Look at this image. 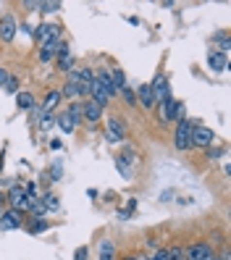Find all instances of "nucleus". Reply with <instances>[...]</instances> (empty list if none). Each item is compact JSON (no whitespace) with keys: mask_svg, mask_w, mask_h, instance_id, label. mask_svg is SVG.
Listing matches in <instances>:
<instances>
[{"mask_svg":"<svg viewBox=\"0 0 231 260\" xmlns=\"http://www.w3.org/2000/svg\"><path fill=\"white\" fill-rule=\"evenodd\" d=\"M192 129H195V123H192L189 119L179 121V126H176V139H173L176 150H189V147H192Z\"/></svg>","mask_w":231,"mask_h":260,"instance_id":"1","label":"nucleus"},{"mask_svg":"<svg viewBox=\"0 0 231 260\" xmlns=\"http://www.w3.org/2000/svg\"><path fill=\"white\" fill-rule=\"evenodd\" d=\"M8 203L14 205V210H18V213L24 210V213H27L32 208V197L24 192L21 184H16V187H11V190H8Z\"/></svg>","mask_w":231,"mask_h":260,"instance_id":"2","label":"nucleus"},{"mask_svg":"<svg viewBox=\"0 0 231 260\" xmlns=\"http://www.w3.org/2000/svg\"><path fill=\"white\" fill-rule=\"evenodd\" d=\"M213 142H215V132L213 129H208V126H200V123H195V129H192V145L195 147H213Z\"/></svg>","mask_w":231,"mask_h":260,"instance_id":"3","label":"nucleus"},{"mask_svg":"<svg viewBox=\"0 0 231 260\" xmlns=\"http://www.w3.org/2000/svg\"><path fill=\"white\" fill-rule=\"evenodd\" d=\"M150 89H152V95H155L158 103L171 100V84H168V76H165V74H158L155 79H152Z\"/></svg>","mask_w":231,"mask_h":260,"instance_id":"4","label":"nucleus"},{"mask_svg":"<svg viewBox=\"0 0 231 260\" xmlns=\"http://www.w3.org/2000/svg\"><path fill=\"white\" fill-rule=\"evenodd\" d=\"M24 226V216L18 210H3L0 213V231H14V229H21Z\"/></svg>","mask_w":231,"mask_h":260,"instance_id":"5","label":"nucleus"},{"mask_svg":"<svg viewBox=\"0 0 231 260\" xmlns=\"http://www.w3.org/2000/svg\"><path fill=\"white\" fill-rule=\"evenodd\" d=\"M34 40L40 45H48L53 40H61V27H55V24H40L34 32Z\"/></svg>","mask_w":231,"mask_h":260,"instance_id":"6","label":"nucleus"},{"mask_svg":"<svg viewBox=\"0 0 231 260\" xmlns=\"http://www.w3.org/2000/svg\"><path fill=\"white\" fill-rule=\"evenodd\" d=\"M184 258H187V260H215V252H213V247H210V244L200 242V244H192L189 250L184 252Z\"/></svg>","mask_w":231,"mask_h":260,"instance_id":"7","label":"nucleus"},{"mask_svg":"<svg viewBox=\"0 0 231 260\" xmlns=\"http://www.w3.org/2000/svg\"><path fill=\"white\" fill-rule=\"evenodd\" d=\"M16 32H18L16 18L11 16V14H5L3 18H0V40H3V42H11V40L16 37Z\"/></svg>","mask_w":231,"mask_h":260,"instance_id":"8","label":"nucleus"},{"mask_svg":"<svg viewBox=\"0 0 231 260\" xmlns=\"http://www.w3.org/2000/svg\"><path fill=\"white\" fill-rule=\"evenodd\" d=\"M105 137L108 142H121L126 137V126H124V121L121 119H111L108 121V126H105Z\"/></svg>","mask_w":231,"mask_h":260,"instance_id":"9","label":"nucleus"},{"mask_svg":"<svg viewBox=\"0 0 231 260\" xmlns=\"http://www.w3.org/2000/svg\"><path fill=\"white\" fill-rule=\"evenodd\" d=\"M134 97H137V100L142 103V105H145L147 110L158 105V100H155V95H152L150 84H139V87H137V92H134Z\"/></svg>","mask_w":231,"mask_h":260,"instance_id":"10","label":"nucleus"},{"mask_svg":"<svg viewBox=\"0 0 231 260\" xmlns=\"http://www.w3.org/2000/svg\"><path fill=\"white\" fill-rule=\"evenodd\" d=\"M89 95H92V97H89V100H95V103H98L100 108H105L108 103H111V97H108L105 87H102L100 82H95V79H92V84H89Z\"/></svg>","mask_w":231,"mask_h":260,"instance_id":"11","label":"nucleus"},{"mask_svg":"<svg viewBox=\"0 0 231 260\" xmlns=\"http://www.w3.org/2000/svg\"><path fill=\"white\" fill-rule=\"evenodd\" d=\"M82 116L89 121V123H95V121H100V116H102V108L98 105L95 100H87L84 105H82Z\"/></svg>","mask_w":231,"mask_h":260,"instance_id":"12","label":"nucleus"},{"mask_svg":"<svg viewBox=\"0 0 231 260\" xmlns=\"http://www.w3.org/2000/svg\"><path fill=\"white\" fill-rule=\"evenodd\" d=\"M74 69V55L68 53V45H63L61 50H58V71H71Z\"/></svg>","mask_w":231,"mask_h":260,"instance_id":"13","label":"nucleus"},{"mask_svg":"<svg viewBox=\"0 0 231 260\" xmlns=\"http://www.w3.org/2000/svg\"><path fill=\"white\" fill-rule=\"evenodd\" d=\"M61 100H63L61 89H50L48 97H45V103L40 105V110H42V113H50V110H55V108H58V103H61Z\"/></svg>","mask_w":231,"mask_h":260,"instance_id":"14","label":"nucleus"},{"mask_svg":"<svg viewBox=\"0 0 231 260\" xmlns=\"http://www.w3.org/2000/svg\"><path fill=\"white\" fill-rule=\"evenodd\" d=\"M226 61H229L226 53H210L208 55V66L213 71H223V69H226Z\"/></svg>","mask_w":231,"mask_h":260,"instance_id":"15","label":"nucleus"},{"mask_svg":"<svg viewBox=\"0 0 231 260\" xmlns=\"http://www.w3.org/2000/svg\"><path fill=\"white\" fill-rule=\"evenodd\" d=\"M171 113H173V97H171V100H165V103H158V119L163 123L171 121Z\"/></svg>","mask_w":231,"mask_h":260,"instance_id":"16","label":"nucleus"},{"mask_svg":"<svg viewBox=\"0 0 231 260\" xmlns=\"http://www.w3.org/2000/svg\"><path fill=\"white\" fill-rule=\"evenodd\" d=\"M111 79H113L116 95H118V92H124V89H126V74H124L121 69H113V71H111Z\"/></svg>","mask_w":231,"mask_h":260,"instance_id":"17","label":"nucleus"},{"mask_svg":"<svg viewBox=\"0 0 231 260\" xmlns=\"http://www.w3.org/2000/svg\"><path fill=\"white\" fill-rule=\"evenodd\" d=\"M16 105L21 110H32V108H34V97H32V92H16Z\"/></svg>","mask_w":231,"mask_h":260,"instance_id":"18","label":"nucleus"},{"mask_svg":"<svg viewBox=\"0 0 231 260\" xmlns=\"http://www.w3.org/2000/svg\"><path fill=\"white\" fill-rule=\"evenodd\" d=\"M58 126H61L66 134H71L74 129H76V123L71 121V116H68V113H63V116H58Z\"/></svg>","mask_w":231,"mask_h":260,"instance_id":"19","label":"nucleus"},{"mask_svg":"<svg viewBox=\"0 0 231 260\" xmlns=\"http://www.w3.org/2000/svg\"><path fill=\"white\" fill-rule=\"evenodd\" d=\"M184 110H187V108H184V103L182 100H173V113H171V121H184V119H187V116H184Z\"/></svg>","mask_w":231,"mask_h":260,"instance_id":"20","label":"nucleus"},{"mask_svg":"<svg viewBox=\"0 0 231 260\" xmlns=\"http://www.w3.org/2000/svg\"><path fill=\"white\" fill-rule=\"evenodd\" d=\"M113 252H116V244L105 239V242L100 244V260H113Z\"/></svg>","mask_w":231,"mask_h":260,"instance_id":"21","label":"nucleus"},{"mask_svg":"<svg viewBox=\"0 0 231 260\" xmlns=\"http://www.w3.org/2000/svg\"><path fill=\"white\" fill-rule=\"evenodd\" d=\"M40 200H42L45 210H58V208H61V203H58L55 194H45V197H40Z\"/></svg>","mask_w":231,"mask_h":260,"instance_id":"22","label":"nucleus"},{"mask_svg":"<svg viewBox=\"0 0 231 260\" xmlns=\"http://www.w3.org/2000/svg\"><path fill=\"white\" fill-rule=\"evenodd\" d=\"M34 224H29V231L32 234H42V231H48V221L45 218H32Z\"/></svg>","mask_w":231,"mask_h":260,"instance_id":"23","label":"nucleus"},{"mask_svg":"<svg viewBox=\"0 0 231 260\" xmlns=\"http://www.w3.org/2000/svg\"><path fill=\"white\" fill-rule=\"evenodd\" d=\"M37 8H40L42 14H55V11H61V3H58V0H48V3H40Z\"/></svg>","mask_w":231,"mask_h":260,"instance_id":"24","label":"nucleus"},{"mask_svg":"<svg viewBox=\"0 0 231 260\" xmlns=\"http://www.w3.org/2000/svg\"><path fill=\"white\" fill-rule=\"evenodd\" d=\"M66 113H68V116H71V121H74V123H79L82 119H84V116H82V103H74V105H71V108H68V110H66Z\"/></svg>","mask_w":231,"mask_h":260,"instance_id":"25","label":"nucleus"},{"mask_svg":"<svg viewBox=\"0 0 231 260\" xmlns=\"http://www.w3.org/2000/svg\"><path fill=\"white\" fill-rule=\"evenodd\" d=\"M116 166H118V171H121V176H124V179H132V168L126 166L121 158H116Z\"/></svg>","mask_w":231,"mask_h":260,"instance_id":"26","label":"nucleus"},{"mask_svg":"<svg viewBox=\"0 0 231 260\" xmlns=\"http://www.w3.org/2000/svg\"><path fill=\"white\" fill-rule=\"evenodd\" d=\"M168 252V260H184V250L182 247H171V250H165Z\"/></svg>","mask_w":231,"mask_h":260,"instance_id":"27","label":"nucleus"},{"mask_svg":"<svg viewBox=\"0 0 231 260\" xmlns=\"http://www.w3.org/2000/svg\"><path fill=\"white\" fill-rule=\"evenodd\" d=\"M223 155V147H208V155H205V158L208 160H218Z\"/></svg>","mask_w":231,"mask_h":260,"instance_id":"28","label":"nucleus"},{"mask_svg":"<svg viewBox=\"0 0 231 260\" xmlns=\"http://www.w3.org/2000/svg\"><path fill=\"white\" fill-rule=\"evenodd\" d=\"M53 121H55V119H53L50 113H42V116H40V126H42V129H50V126H53Z\"/></svg>","mask_w":231,"mask_h":260,"instance_id":"29","label":"nucleus"},{"mask_svg":"<svg viewBox=\"0 0 231 260\" xmlns=\"http://www.w3.org/2000/svg\"><path fill=\"white\" fill-rule=\"evenodd\" d=\"M121 97H124V100L129 103V105H134V103H137V97H134V89H129V87H126L124 92H121Z\"/></svg>","mask_w":231,"mask_h":260,"instance_id":"30","label":"nucleus"},{"mask_svg":"<svg viewBox=\"0 0 231 260\" xmlns=\"http://www.w3.org/2000/svg\"><path fill=\"white\" fill-rule=\"evenodd\" d=\"M87 258H89V250H87V247H79V250L74 252V260H87Z\"/></svg>","mask_w":231,"mask_h":260,"instance_id":"31","label":"nucleus"},{"mask_svg":"<svg viewBox=\"0 0 231 260\" xmlns=\"http://www.w3.org/2000/svg\"><path fill=\"white\" fill-rule=\"evenodd\" d=\"M3 89H5V92H16V89H18V82L14 79V76H11V79H8V84H5Z\"/></svg>","mask_w":231,"mask_h":260,"instance_id":"32","label":"nucleus"},{"mask_svg":"<svg viewBox=\"0 0 231 260\" xmlns=\"http://www.w3.org/2000/svg\"><path fill=\"white\" fill-rule=\"evenodd\" d=\"M8 79H11V74H8V71H5L3 66H0V87H5V84H8Z\"/></svg>","mask_w":231,"mask_h":260,"instance_id":"33","label":"nucleus"},{"mask_svg":"<svg viewBox=\"0 0 231 260\" xmlns=\"http://www.w3.org/2000/svg\"><path fill=\"white\" fill-rule=\"evenodd\" d=\"M152 260H168V252H165V250H158V252H155V258H152Z\"/></svg>","mask_w":231,"mask_h":260,"instance_id":"34","label":"nucleus"},{"mask_svg":"<svg viewBox=\"0 0 231 260\" xmlns=\"http://www.w3.org/2000/svg\"><path fill=\"white\" fill-rule=\"evenodd\" d=\"M50 147H53V150H61L63 142H61V139H53V142H50Z\"/></svg>","mask_w":231,"mask_h":260,"instance_id":"35","label":"nucleus"},{"mask_svg":"<svg viewBox=\"0 0 231 260\" xmlns=\"http://www.w3.org/2000/svg\"><path fill=\"white\" fill-rule=\"evenodd\" d=\"M53 176H55V179H61V166H58V163L53 166Z\"/></svg>","mask_w":231,"mask_h":260,"instance_id":"36","label":"nucleus"},{"mask_svg":"<svg viewBox=\"0 0 231 260\" xmlns=\"http://www.w3.org/2000/svg\"><path fill=\"white\" fill-rule=\"evenodd\" d=\"M124 260H145V258H124Z\"/></svg>","mask_w":231,"mask_h":260,"instance_id":"37","label":"nucleus"},{"mask_svg":"<svg viewBox=\"0 0 231 260\" xmlns=\"http://www.w3.org/2000/svg\"><path fill=\"white\" fill-rule=\"evenodd\" d=\"M0 205H3V194H0ZM0 213H3V210H0Z\"/></svg>","mask_w":231,"mask_h":260,"instance_id":"38","label":"nucleus"}]
</instances>
